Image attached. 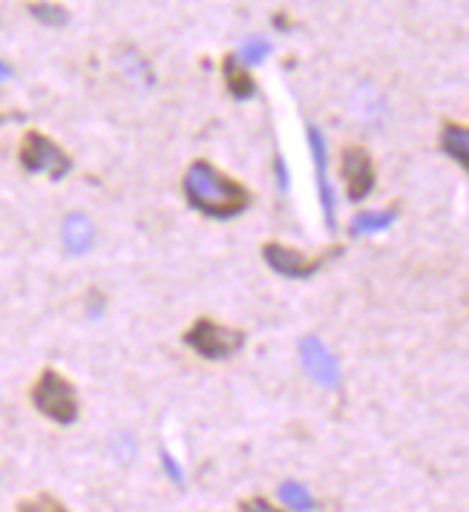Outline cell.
I'll list each match as a JSON object with an SVG mask.
<instances>
[{"label": "cell", "instance_id": "1", "mask_svg": "<svg viewBox=\"0 0 469 512\" xmlns=\"http://www.w3.org/2000/svg\"><path fill=\"white\" fill-rule=\"evenodd\" d=\"M185 196L190 208H196L213 219H231L248 208V190L231 179L228 173L216 170L211 162H193L185 173Z\"/></svg>", "mask_w": 469, "mask_h": 512}, {"label": "cell", "instance_id": "2", "mask_svg": "<svg viewBox=\"0 0 469 512\" xmlns=\"http://www.w3.org/2000/svg\"><path fill=\"white\" fill-rule=\"evenodd\" d=\"M32 406L55 423H72L78 418V395L75 386L58 369H44L38 374L35 386H32Z\"/></svg>", "mask_w": 469, "mask_h": 512}, {"label": "cell", "instance_id": "3", "mask_svg": "<svg viewBox=\"0 0 469 512\" xmlns=\"http://www.w3.org/2000/svg\"><path fill=\"white\" fill-rule=\"evenodd\" d=\"M18 162L26 173L49 176L52 182H61L72 170L70 153L41 130H26L21 147H18Z\"/></svg>", "mask_w": 469, "mask_h": 512}, {"label": "cell", "instance_id": "4", "mask_svg": "<svg viewBox=\"0 0 469 512\" xmlns=\"http://www.w3.org/2000/svg\"><path fill=\"white\" fill-rule=\"evenodd\" d=\"M185 343H188L196 354L208 357V360H228V357H234L236 351L242 349L245 334H242L239 328L222 326V323H216V320L202 317V320H196V323L185 331Z\"/></svg>", "mask_w": 469, "mask_h": 512}, {"label": "cell", "instance_id": "5", "mask_svg": "<svg viewBox=\"0 0 469 512\" xmlns=\"http://www.w3.org/2000/svg\"><path fill=\"white\" fill-rule=\"evenodd\" d=\"M343 179L349 185V199L360 202L372 193L375 187V164L372 156L363 150V147H346L343 150Z\"/></svg>", "mask_w": 469, "mask_h": 512}, {"label": "cell", "instance_id": "6", "mask_svg": "<svg viewBox=\"0 0 469 512\" xmlns=\"http://www.w3.org/2000/svg\"><path fill=\"white\" fill-rule=\"evenodd\" d=\"M262 254H265V262H268L277 274L291 277V280H305V277H311V274L323 265V256L300 254V251H294V248H288V245H277V242L265 245Z\"/></svg>", "mask_w": 469, "mask_h": 512}, {"label": "cell", "instance_id": "7", "mask_svg": "<svg viewBox=\"0 0 469 512\" xmlns=\"http://www.w3.org/2000/svg\"><path fill=\"white\" fill-rule=\"evenodd\" d=\"M300 357H303L305 372L311 374L323 386H337L340 383V366L337 357L331 354L329 346L317 337H305L300 343Z\"/></svg>", "mask_w": 469, "mask_h": 512}, {"label": "cell", "instance_id": "8", "mask_svg": "<svg viewBox=\"0 0 469 512\" xmlns=\"http://www.w3.org/2000/svg\"><path fill=\"white\" fill-rule=\"evenodd\" d=\"M308 141H311V153H314V167H317V185H320V199H323V210H326V222L334 228V193H331L329 179H326V141L320 136L317 127L308 130Z\"/></svg>", "mask_w": 469, "mask_h": 512}, {"label": "cell", "instance_id": "9", "mask_svg": "<svg viewBox=\"0 0 469 512\" xmlns=\"http://www.w3.org/2000/svg\"><path fill=\"white\" fill-rule=\"evenodd\" d=\"M93 242V222H90L84 213H72V216H67V222H64V248H67L72 256H81L93 248Z\"/></svg>", "mask_w": 469, "mask_h": 512}, {"label": "cell", "instance_id": "10", "mask_svg": "<svg viewBox=\"0 0 469 512\" xmlns=\"http://www.w3.org/2000/svg\"><path fill=\"white\" fill-rule=\"evenodd\" d=\"M222 78H225V87L236 98H251V95L257 93V84L251 78V72L245 70V64L239 58H234V55H228L222 61Z\"/></svg>", "mask_w": 469, "mask_h": 512}, {"label": "cell", "instance_id": "11", "mask_svg": "<svg viewBox=\"0 0 469 512\" xmlns=\"http://www.w3.org/2000/svg\"><path fill=\"white\" fill-rule=\"evenodd\" d=\"M446 156H452L455 162H461L469 170V130L458 124H446L444 139H441Z\"/></svg>", "mask_w": 469, "mask_h": 512}, {"label": "cell", "instance_id": "12", "mask_svg": "<svg viewBox=\"0 0 469 512\" xmlns=\"http://www.w3.org/2000/svg\"><path fill=\"white\" fill-rule=\"evenodd\" d=\"M395 222V210H366L360 216H354L352 233L354 236H366V233L386 231Z\"/></svg>", "mask_w": 469, "mask_h": 512}, {"label": "cell", "instance_id": "13", "mask_svg": "<svg viewBox=\"0 0 469 512\" xmlns=\"http://www.w3.org/2000/svg\"><path fill=\"white\" fill-rule=\"evenodd\" d=\"M280 498L288 504V507H291V510H297V512L314 510V498H311V492H308L303 484H294V481L282 484Z\"/></svg>", "mask_w": 469, "mask_h": 512}, {"label": "cell", "instance_id": "14", "mask_svg": "<svg viewBox=\"0 0 469 512\" xmlns=\"http://www.w3.org/2000/svg\"><path fill=\"white\" fill-rule=\"evenodd\" d=\"M32 18H38L44 26H64L67 24V12L58 3H32L29 6Z\"/></svg>", "mask_w": 469, "mask_h": 512}, {"label": "cell", "instance_id": "15", "mask_svg": "<svg viewBox=\"0 0 469 512\" xmlns=\"http://www.w3.org/2000/svg\"><path fill=\"white\" fill-rule=\"evenodd\" d=\"M18 512H70L58 498H52L47 492L35 495V498H26L18 504Z\"/></svg>", "mask_w": 469, "mask_h": 512}, {"label": "cell", "instance_id": "16", "mask_svg": "<svg viewBox=\"0 0 469 512\" xmlns=\"http://www.w3.org/2000/svg\"><path fill=\"white\" fill-rule=\"evenodd\" d=\"M268 52H271V44H268V41H262V38H251V41H245V44H242L239 61H242L245 67H254V64H262V61L268 58Z\"/></svg>", "mask_w": 469, "mask_h": 512}, {"label": "cell", "instance_id": "17", "mask_svg": "<svg viewBox=\"0 0 469 512\" xmlns=\"http://www.w3.org/2000/svg\"><path fill=\"white\" fill-rule=\"evenodd\" d=\"M242 512H282V510L271 507L265 498H251V501H245V504H242Z\"/></svg>", "mask_w": 469, "mask_h": 512}, {"label": "cell", "instance_id": "18", "mask_svg": "<svg viewBox=\"0 0 469 512\" xmlns=\"http://www.w3.org/2000/svg\"><path fill=\"white\" fill-rule=\"evenodd\" d=\"M165 464H167V472H170V478L182 481V472H179V466L173 464V458H170V455H165Z\"/></svg>", "mask_w": 469, "mask_h": 512}, {"label": "cell", "instance_id": "19", "mask_svg": "<svg viewBox=\"0 0 469 512\" xmlns=\"http://www.w3.org/2000/svg\"><path fill=\"white\" fill-rule=\"evenodd\" d=\"M0 121H3V116H0Z\"/></svg>", "mask_w": 469, "mask_h": 512}]
</instances>
